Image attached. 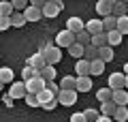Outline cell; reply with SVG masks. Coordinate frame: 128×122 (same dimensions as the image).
I'll return each mask as SVG.
<instances>
[{"instance_id": "f907efd6", "label": "cell", "mask_w": 128, "mask_h": 122, "mask_svg": "<svg viewBox=\"0 0 128 122\" xmlns=\"http://www.w3.org/2000/svg\"><path fill=\"white\" fill-rule=\"evenodd\" d=\"M126 5H128V2H126Z\"/></svg>"}, {"instance_id": "7a4b0ae2", "label": "cell", "mask_w": 128, "mask_h": 122, "mask_svg": "<svg viewBox=\"0 0 128 122\" xmlns=\"http://www.w3.org/2000/svg\"><path fill=\"white\" fill-rule=\"evenodd\" d=\"M73 43H77V34L70 32L68 28H64V30H60L56 34V45L58 47H70Z\"/></svg>"}, {"instance_id": "ffe728a7", "label": "cell", "mask_w": 128, "mask_h": 122, "mask_svg": "<svg viewBox=\"0 0 128 122\" xmlns=\"http://www.w3.org/2000/svg\"><path fill=\"white\" fill-rule=\"evenodd\" d=\"M38 75H41L43 79H47V81H54L58 73H56V67H54V64H47L45 69H41V71H38Z\"/></svg>"}, {"instance_id": "60d3db41", "label": "cell", "mask_w": 128, "mask_h": 122, "mask_svg": "<svg viewBox=\"0 0 128 122\" xmlns=\"http://www.w3.org/2000/svg\"><path fill=\"white\" fill-rule=\"evenodd\" d=\"M47 88H49V90H51V92H56V94H58V92H60V90H62V88H60V86H58V84H56V81H47Z\"/></svg>"}, {"instance_id": "f6af8a7d", "label": "cell", "mask_w": 128, "mask_h": 122, "mask_svg": "<svg viewBox=\"0 0 128 122\" xmlns=\"http://www.w3.org/2000/svg\"><path fill=\"white\" fill-rule=\"evenodd\" d=\"M100 2H105V5H109V7H113L115 2H118V0H100Z\"/></svg>"}, {"instance_id": "8fae6325", "label": "cell", "mask_w": 128, "mask_h": 122, "mask_svg": "<svg viewBox=\"0 0 128 122\" xmlns=\"http://www.w3.org/2000/svg\"><path fill=\"white\" fill-rule=\"evenodd\" d=\"M66 28H68L70 32H81V30H86V24L81 22V17H68V22H66Z\"/></svg>"}, {"instance_id": "d590c367", "label": "cell", "mask_w": 128, "mask_h": 122, "mask_svg": "<svg viewBox=\"0 0 128 122\" xmlns=\"http://www.w3.org/2000/svg\"><path fill=\"white\" fill-rule=\"evenodd\" d=\"M98 51H100V49L90 43V45H86V58L88 60H96V58H98Z\"/></svg>"}, {"instance_id": "f1b7e54d", "label": "cell", "mask_w": 128, "mask_h": 122, "mask_svg": "<svg viewBox=\"0 0 128 122\" xmlns=\"http://www.w3.org/2000/svg\"><path fill=\"white\" fill-rule=\"evenodd\" d=\"M102 26H105V32H111L118 28V17L115 15H109V17H102Z\"/></svg>"}, {"instance_id": "836d02e7", "label": "cell", "mask_w": 128, "mask_h": 122, "mask_svg": "<svg viewBox=\"0 0 128 122\" xmlns=\"http://www.w3.org/2000/svg\"><path fill=\"white\" fill-rule=\"evenodd\" d=\"M77 43H81V45H90V43H92V34L88 30L77 32Z\"/></svg>"}, {"instance_id": "44dd1931", "label": "cell", "mask_w": 128, "mask_h": 122, "mask_svg": "<svg viewBox=\"0 0 128 122\" xmlns=\"http://www.w3.org/2000/svg\"><path fill=\"white\" fill-rule=\"evenodd\" d=\"M15 13V7L11 0H2V5H0V17H11Z\"/></svg>"}, {"instance_id": "8992f818", "label": "cell", "mask_w": 128, "mask_h": 122, "mask_svg": "<svg viewBox=\"0 0 128 122\" xmlns=\"http://www.w3.org/2000/svg\"><path fill=\"white\" fill-rule=\"evenodd\" d=\"M109 88H113V90L126 88V73H111L109 75Z\"/></svg>"}, {"instance_id": "3957f363", "label": "cell", "mask_w": 128, "mask_h": 122, "mask_svg": "<svg viewBox=\"0 0 128 122\" xmlns=\"http://www.w3.org/2000/svg\"><path fill=\"white\" fill-rule=\"evenodd\" d=\"M26 88H28V92H32V94H38V92H43L47 88V79H43L41 75L32 77V79H26Z\"/></svg>"}, {"instance_id": "484cf974", "label": "cell", "mask_w": 128, "mask_h": 122, "mask_svg": "<svg viewBox=\"0 0 128 122\" xmlns=\"http://www.w3.org/2000/svg\"><path fill=\"white\" fill-rule=\"evenodd\" d=\"M107 36H109V45L113 47V45H122V39H124V34L115 28V30H111V32H107Z\"/></svg>"}, {"instance_id": "f35d334b", "label": "cell", "mask_w": 128, "mask_h": 122, "mask_svg": "<svg viewBox=\"0 0 128 122\" xmlns=\"http://www.w3.org/2000/svg\"><path fill=\"white\" fill-rule=\"evenodd\" d=\"M9 28H13L11 17H0V30H9Z\"/></svg>"}, {"instance_id": "74e56055", "label": "cell", "mask_w": 128, "mask_h": 122, "mask_svg": "<svg viewBox=\"0 0 128 122\" xmlns=\"http://www.w3.org/2000/svg\"><path fill=\"white\" fill-rule=\"evenodd\" d=\"M15 7V11H26L28 9V0H11Z\"/></svg>"}, {"instance_id": "4dcf8cb0", "label": "cell", "mask_w": 128, "mask_h": 122, "mask_svg": "<svg viewBox=\"0 0 128 122\" xmlns=\"http://www.w3.org/2000/svg\"><path fill=\"white\" fill-rule=\"evenodd\" d=\"M113 118H115L118 122H126V120H128V109H126V105H120V107L115 109Z\"/></svg>"}, {"instance_id": "d6986e66", "label": "cell", "mask_w": 128, "mask_h": 122, "mask_svg": "<svg viewBox=\"0 0 128 122\" xmlns=\"http://www.w3.org/2000/svg\"><path fill=\"white\" fill-rule=\"evenodd\" d=\"M92 45H96L98 49L105 45H109V36H107V32H98V34L92 36Z\"/></svg>"}, {"instance_id": "b9f144b4", "label": "cell", "mask_w": 128, "mask_h": 122, "mask_svg": "<svg viewBox=\"0 0 128 122\" xmlns=\"http://www.w3.org/2000/svg\"><path fill=\"white\" fill-rule=\"evenodd\" d=\"M58 105H60V101H58V99H54V101H51V103H47V105H45V107H43V109H47V111H51V109H56V107H58Z\"/></svg>"}, {"instance_id": "52a82bcc", "label": "cell", "mask_w": 128, "mask_h": 122, "mask_svg": "<svg viewBox=\"0 0 128 122\" xmlns=\"http://www.w3.org/2000/svg\"><path fill=\"white\" fill-rule=\"evenodd\" d=\"M28 64L41 71V69H45V67H47V58H45V54H41V51H36V54H32L30 58H28Z\"/></svg>"}, {"instance_id": "7bdbcfd3", "label": "cell", "mask_w": 128, "mask_h": 122, "mask_svg": "<svg viewBox=\"0 0 128 122\" xmlns=\"http://www.w3.org/2000/svg\"><path fill=\"white\" fill-rule=\"evenodd\" d=\"M30 5L32 7H41V9H43V7L47 5V0H30Z\"/></svg>"}, {"instance_id": "d4e9b609", "label": "cell", "mask_w": 128, "mask_h": 122, "mask_svg": "<svg viewBox=\"0 0 128 122\" xmlns=\"http://www.w3.org/2000/svg\"><path fill=\"white\" fill-rule=\"evenodd\" d=\"M118 107H120V105L115 103V101H107V103H100V113H105V116H113Z\"/></svg>"}, {"instance_id": "2e32d148", "label": "cell", "mask_w": 128, "mask_h": 122, "mask_svg": "<svg viewBox=\"0 0 128 122\" xmlns=\"http://www.w3.org/2000/svg\"><path fill=\"white\" fill-rule=\"evenodd\" d=\"M68 54L73 56V58H86V45H81V43H73V45L68 47Z\"/></svg>"}, {"instance_id": "5bb4252c", "label": "cell", "mask_w": 128, "mask_h": 122, "mask_svg": "<svg viewBox=\"0 0 128 122\" xmlns=\"http://www.w3.org/2000/svg\"><path fill=\"white\" fill-rule=\"evenodd\" d=\"M88 90H92V79H90V75L77 77V92H88Z\"/></svg>"}, {"instance_id": "4fadbf2b", "label": "cell", "mask_w": 128, "mask_h": 122, "mask_svg": "<svg viewBox=\"0 0 128 122\" xmlns=\"http://www.w3.org/2000/svg\"><path fill=\"white\" fill-rule=\"evenodd\" d=\"M105 60L96 58V60H90V75H102V71H105Z\"/></svg>"}, {"instance_id": "9a60e30c", "label": "cell", "mask_w": 128, "mask_h": 122, "mask_svg": "<svg viewBox=\"0 0 128 122\" xmlns=\"http://www.w3.org/2000/svg\"><path fill=\"white\" fill-rule=\"evenodd\" d=\"M60 88H62V90H77V77L64 75V79L60 81Z\"/></svg>"}, {"instance_id": "1f68e13d", "label": "cell", "mask_w": 128, "mask_h": 122, "mask_svg": "<svg viewBox=\"0 0 128 122\" xmlns=\"http://www.w3.org/2000/svg\"><path fill=\"white\" fill-rule=\"evenodd\" d=\"M36 75H38V69L30 67V64H26V67H24V71H22L24 81H26V79H32V77H36Z\"/></svg>"}, {"instance_id": "e575fe53", "label": "cell", "mask_w": 128, "mask_h": 122, "mask_svg": "<svg viewBox=\"0 0 128 122\" xmlns=\"http://www.w3.org/2000/svg\"><path fill=\"white\" fill-rule=\"evenodd\" d=\"M83 116H86V120H88V122H96L98 118H100V111H96L94 107H88L86 111H83Z\"/></svg>"}, {"instance_id": "83f0119b", "label": "cell", "mask_w": 128, "mask_h": 122, "mask_svg": "<svg viewBox=\"0 0 128 122\" xmlns=\"http://www.w3.org/2000/svg\"><path fill=\"white\" fill-rule=\"evenodd\" d=\"M98 58L105 60V62H111V60H113V47H111V45L100 47V51H98Z\"/></svg>"}, {"instance_id": "ee69618b", "label": "cell", "mask_w": 128, "mask_h": 122, "mask_svg": "<svg viewBox=\"0 0 128 122\" xmlns=\"http://www.w3.org/2000/svg\"><path fill=\"white\" fill-rule=\"evenodd\" d=\"M96 122H113V120H111V116H105V113H100V118H98Z\"/></svg>"}, {"instance_id": "30bf717a", "label": "cell", "mask_w": 128, "mask_h": 122, "mask_svg": "<svg viewBox=\"0 0 128 122\" xmlns=\"http://www.w3.org/2000/svg\"><path fill=\"white\" fill-rule=\"evenodd\" d=\"M86 30L90 32L92 36H94V34H98V32H105L102 19H90V22H86Z\"/></svg>"}, {"instance_id": "277c9868", "label": "cell", "mask_w": 128, "mask_h": 122, "mask_svg": "<svg viewBox=\"0 0 128 122\" xmlns=\"http://www.w3.org/2000/svg\"><path fill=\"white\" fill-rule=\"evenodd\" d=\"M58 101H60V105H64V107L75 105L77 103V90H60L58 92Z\"/></svg>"}, {"instance_id": "e0dca14e", "label": "cell", "mask_w": 128, "mask_h": 122, "mask_svg": "<svg viewBox=\"0 0 128 122\" xmlns=\"http://www.w3.org/2000/svg\"><path fill=\"white\" fill-rule=\"evenodd\" d=\"M54 99H58V94L56 92H51L49 88H45L43 92H38V101H41V107H45L47 103H51Z\"/></svg>"}, {"instance_id": "7402d4cb", "label": "cell", "mask_w": 128, "mask_h": 122, "mask_svg": "<svg viewBox=\"0 0 128 122\" xmlns=\"http://www.w3.org/2000/svg\"><path fill=\"white\" fill-rule=\"evenodd\" d=\"M13 79H15L13 69H9V67H2V69H0V81H2V84H13Z\"/></svg>"}, {"instance_id": "d6a6232c", "label": "cell", "mask_w": 128, "mask_h": 122, "mask_svg": "<svg viewBox=\"0 0 128 122\" xmlns=\"http://www.w3.org/2000/svg\"><path fill=\"white\" fill-rule=\"evenodd\" d=\"M24 101H26V105H28V107H41V101H38V94H32V92H28Z\"/></svg>"}, {"instance_id": "ba28073f", "label": "cell", "mask_w": 128, "mask_h": 122, "mask_svg": "<svg viewBox=\"0 0 128 122\" xmlns=\"http://www.w3.org/2000/svg\"><path fill=\"white\" fill-rule=\"evenodd\" d=\"M62 11V7L58 5V2H47L45 7H43V17H49V19H54V17H58V13Z\"/></svg>"}, {"instance_id": "5b68a950", "label": "cell", "mask_w": 128, "mask_h": 122, "mask_svg": "<svg viewBox=\"0 0 128 122\" xmlns=\"http://www.w3.org/2000/svg\"><path fill=\"white\" fill-rule=\"evenodd\" d=\"M9 94L13 96V99H26V94H28L26 81H13L11 88H9Z\"/></svg>"}, {"instance_id": "6da1fadb", "label": "cell", "mask_w": 128, "mask_h": 122, "mask_svg": "<svg viewBox=\"0 0 128 122\" xmlns=\"http://www.w3.org/2000/svg\"><path fill=\"white\" fill-rule=\"evenodd\" d=\"M41 54H45L47 64H56V62H60V58H62L60 47L56 45V43H49V41H47L45 45H41Z\"/></svg>"}, {"instance_id": "8d00e7d4", "label": "cell", "mask_w": 128, "mask_h": 122, "mask_svg": "<svg viewBox=\"0 0 128 122\" xmlns=\"http://www.w3.org/2000/svg\"><path fill=\"white\" fill-rule=\"evenodd\" d=\"M118 30L122 32V34H128V15L118 17Z\"/></svg>"}, {"instance_id": "cb8c5ba5", "label": "cell", "mask_w": 128, "mask_h": 122, "mask_svg": "<svg viewBox=\"0 0 128 122\" xmlns=\"http://www.w3.org/2000/svg\"><path fill=\"white\" fill-rule=\"evenodd\" d=\"M11 22H13V28H24V24L28 22L26 15H24V11H15L13 15H11Z\"/></svg>"}, {"instance_id": "7c38bea8", "label": "cell", "mask_w": 128, "mask_h": 122, "mask_svg": "<svg viewBox=\"0 0 128 122\" xmlns=\"http://www.w3.org/2000/svg\"><path fill=\"white\" fill-rule=\"evenodd\" d=\"M75 71H77V77L90 75V60L88 58H79V62H75Z\"/></svg>"}, {"instance_id": "603a6c76", "label": "cell", "mask_w": 128, "mask_h": 122, "mask_svg": "<svg viewBox=\"0 0 128 122\" xmlns=\"http://www.w3.org/2000/svg\"><path fill=\"white\" fill-rule=\"evenodd\" d=\"M96 99L100 103H107V101H113V88H100L96 92Z\"/></svg>"}, {"instance_id": "c3c4849f", "label": "cell", "mask_w": 128, "mask_h": 122, "mask_svg": "<svg viewBox=\"0 0 128 122\" xmlns=\"http://www.w3.org/2000/svg\"><path fill=\"white\" fill-rule=\"evenodd\" d=\"M126 90H128V75H126Z\"/></svg>"}, {"instance_id": "7dc6e473", "label": "cell", "mask_w": 128, "mask_h": 122, "mask_svg": "<svg viewBox=\"0 0 128 122\" xmlns=\"http://www.w3.org/2000/svg\"><path fill=\"white\" fill-rule=\"evenodd\" d=\"M124 73H126V75H128V62L124 64Z\"/></svg>"}, {"instance_id": "ac0fdd59", "label": "cell", "mask_w": 128, "mask_h": 122, "mask_svg": "<svg viewBox=\"0 0 128 122\" xmlns=\"http://www.w3.org/2000/svg\"><path fill=\"white\" fill-rule=\"evenodd\" d=\"M113 101H115L118 105H128V90H126V88L113 90Z\"/></svg>"}, {"instance_id": "ab89813d", "label": "cell", "mask_w": 128, "mask_h": 122, "mask_svg": "<svg viewBox=\"0 0 128 122\" xmlns=\"http://www.w3.org/2000/svg\"><path fill=\"white\" fill-rule=\"evenodd\" d=\"M70 122H88V120H86V116H83V111H77V113L70 116Z\"/></svg>"}, {"instance_id": "681fc988", "label": "cell", "mask_w": 128, "mask_h": 122, "mask_svg": "<svg viewBox=\"0 0 128 122\" xmlns=\"http://www.w3.org/2000/svg\"><path fill=\"white\" fill-rule=\"evenodd\" d=\"M122 2H128V0H122Z\"/></svg>"}, {"instance_id": "4316f807", "label": "cell", "mask_w": 128, "mask_h": 122, "mask_svg": "<svg viewBox=\"0 0 128 122\" xmlns=\"http://www.w3.org/2000/svg\"><path fill=\"white\" fill-rule=\"evenodd\" d=\"M96 11H98V15L100 17H109V15H113V7H109V5H105V2H96Z\"/></svg>"}, {"instance_id": "f546056e", "label": "cell", "mask_w": 128, "mask_h": 122, "mask_svg": "<svg viewBox=\"0 0 128 122\" xmlns=\"http://www.w3.org/2000/svg\"><path fill=\"white\" fill-rule=\"evenodd\" d=\"M126 11H128V5H126V2H122V0H118V2L113 5V15H115V17H124Z\"/></svg>"}, {"instance_id": "bcb514c9", "label": "cell", "mask_w": 128, "mask_h": 122, "mask_svg": "<svg viewBox=\"0 0 128 122\" xmlns=\"http://www.w3.org/2000/svg\"><path fill=\"white\" fill-rule=\"evenodd\" d=\"M47 2H58L60 7H64V2H62V0H47Z\"/></svg>"}, {"instance_id": "9c48e42d", "label": "cell", "mask_w": 128, "mask_h": 122, "mask_svg": "<svg viewBox=\"0 0 128 122\" xmlns=\"http://www.w3.org/2000/svg\"><path fill=\"white\" fill-rule=\"evenodd\" d=\"M24 15H26L28 22H38V19L43 17V9H41V7H32L30 5L26 11H24Z\"/></svg>"}]
</instances>
